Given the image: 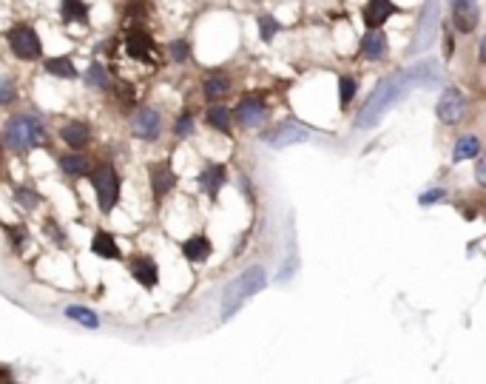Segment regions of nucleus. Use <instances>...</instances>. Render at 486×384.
Returning a JSON list of instances; mask_svg holds the SVG:
<instances>
[{
    "instance_id": "1",
    "label": "nucleus",
    "mask_w": 486,
    "mask_h": 384,
    "mask_svg": "<svg viewBox=\"0 0 486 384\" xmlns=\"http://www.w3.org/2000/svg\"><path fill=\"white\" fill-rule=\"evenodd\" d=\"M406 88H410V83H406V74L390 77V80H381L378 88L373 91V97L367 100V106L361 108L356 125H359V128H370V125H376L381 114H384V111H390V108L404 97V91H406Z\"/></svg>"
},
{
    "instance_id": "2",
    "label": "nucleus",
    "mask_w": 486,
    "mask_h": 384,
    "mask_svg": "<svg viewBox=\"0 0 486 384\" xmlns=\"http://www.w3.org/2000/svg\"><path fill=\"white\" fill-rule=\"evenodd\" d=\"M3 140L14 151H26L32 145H40L46 140V128L37 114H17L3 128Z\"/></svg>"
},
{
    "instance_id": "3",
    "label": "nucleus",
    "mask_w": 486,
    "mask_h": 384,
    "mask_svg": "<svg viewBox=\"0 0 486 384\" xmlns=\"http://www.w3.org/2000/svg\"><path fill=\"white\" fill-rule=\"evenodd\" d=\"M91 185H94V197H97V205H100L103 214H111L117 200H120V177H117V171L111 163H100L94 168L91 174Z\"/></svg>"
},
{
    "instance_id": "4",
    "label": "nucleus",
    "mask_w": 486,
    "mask_h": 384,
    "mask_svg": "<svg viewBox=\"0 0 486 384\" xmlns=\"http://www.w3.org/2000/svg\"><path fill=\"white\" fill-rule=\"evenodd\" d=\"M9 46L14 51V57H21V60H40L43 57V43H40V37H37V32L26 23L21 26H14L9 29Z\"/></svg>"
},
{
    "instance_id": "5",
    "label": "nucleus",
    "mask_w": 486,
    "mask_h": 384,
    "mask_svg": "<svg viewBox=\"0 0 486 384\" xmlns=\"http://www.w3.org/2000/svg\"><path fill=\"white\" fill-rule=\"evenodd\" d=\"M441 32V9H438V0H426V9L421 14V26H418V37L413 40V54L424 51L435 43V37Z\"/></svg>"
},
{
    "instance_id": "6",
    "label": "nucleus",
    "mask_w": 486,
    "mask_h": 384,
    "mask_svg": "<svg viewBox=\"0 0 486 384\" xmlns=\"http://www.w3.org/2000/svg\"><path fill=\"white\" fill-rule=\"evenodd\" d=\"M435 114H438V120L444 125H455L463 120V114H466V97L461 94V88L450 86V88H444L441 94V100L435 106Z\"/></svg>"
},
{
    "instance_id": "7",
    "label": "nucleus",
    "mask_w": 486,
    "mask_h": 384,
    "mask_svg": "<svg viewBox=\"0 0 486 384\" xmlns=\"http://www.w3.org/2000/svg\"><path fill=\"white\" fill-rule=\"evenodd\" d=\"M125 51H128V57H134V60L145 63L154 57V51H157V43H154V37L143 26H131L125 32Z\"/></svg>"
},
{
    "instance_id": "8",
    "label": "nucleus",
    "mask_w": 486,
    "mask_h": 384,
    "mask_svg": "<svg viewBox=\"0 0 486 384\" xmlns=\"http://www.w3.org/2000/svg\"><path fill=\"white\" fill-rule=\"evenodd\" d=\"M406 74V83L413 86H421V88H438L441 86V66L438 60H421L418 66H413Z\"/></svg>"
},
{
    "instance_id": "9",
    "label": "nucleus",
    "mask_w": 486,
    "mask_h": 384,
    "mask_svg": "<svg viewBox=\"0 0 486 384\" xmlns=\"http://www.w3.org/2000/svg\"><path fill=\"white\" fill-rule=\"evenodd\" d=\"M396 12H401V9L393 3V0H367L361 17H364V26L367 29H381L384 21H390Z\"/></svg>"
},
{
    "instance_id": "10",
    "label": "nucleus",
    "mask_w": 486,
    "mask_h": 384,
    "mask_svg": "<svg viewBox=\"0 0 486 384\" xmlns=\"http://www.w3.org/2000/svg\"><path fill=\"white\" fill-rule=\"evenodd\" d=\"M230 117H236V123H239V125H245V128H256V125H262V123H265V117H267V108H265L256 97H245V100H239L236 111H233Z\"/></svg>"
},
{
    "instance_id": "11",
    "label": "nucleus",
    "mask_w": 486,
    "mask_h": 384,
    "mask_svg": "<svg viewBox=\"0 0 486 384\" xmlns=\"http://www.w3.org/2000/svg\"><path fill=\"white\" fill-rule=\"evenodd\" d=\"M452 17H455V26H458V32H463V34H472V32L478 29V23H481L478 3H475V0H455Z\"/></svg>"
},
{
    "instance_id": "12",
    "label": "nucleus",
    "mask_w": 486,
    "mask_h": 384,
    "mask_svg": "<svg viewBox=\"0 0 486 384\" xmlns=\"http://www.w3.org/2000/svg\"><path fill=\"white\" fill-rule=\"evenodd\" d=\"M131 276L137 285L151 291V287H157V282H160V267L151 256H134L131 259Z\"/></svg>"
},
{
    "instance_id": "13",
    "label": "nucleus",
    "mask_w": 486,
    "mask_h": 384,
    "mask_svg": "<svg viewBox=\"0 0 486 384\" xmlns=\"http://www.w3.org/2000/svg\"><path fill=\"white\" fill-rule=\"evenodd\" d=\"M162 131V117L154 108H143L137 117H134V134L143 140H157Z\"/></svg>"
},
{
    "instance_id": "14",
    "label": "nucleus",
    "mask_w": 486,
    "mask_h": 384,
    "mask_svg": "<svg viewBox=\"0 0 486 384\" xmlns=\"http://www.w3.org/2000/svg\"><path fill=\"white\" fill-rule=\"evenodd\" d=\"M387 49H390V43H387V34L381 29H367L364 32V37H361V57H367V60H384Z\"/></svg>"
},
{
    "instance_id": "15",
    "label": "nucleus",
    "mask_w": 486,
    "mask_h": 384,
    "mask_svg": "<svg viewBox=\"0 0 486 384\" xmlns=\"http://www.w3.org/2000/svg\"><path fill=\"white\" fill-rule=\"evenodd\" d=\"M173 185H177V174H173L171 163L151 165V188H154V197L162 200L168 191H173Z\"/></svg>"
},
{
    "instance_id": "16",
    "label": "nucleus",
    "mask_w": 486,
    "mask_h": 384,
    "mask_svg": "<svg viewBox=\"0 0 486 384\" xmlns=\"http://www.w3.org/2000/svg\"><path fill=\"white\" fill-rule=\"evenodd\" d=\"M225 182H228V168L219 165V163H210V165L202 171V174H199V185H202V191H205L210 200L219 197V191H222Z\"/></svg>"
},
{
    "instance_id": "17",
    "label": "nucleus",
    "mask_w": 486,
    "mask_h": 384,
    "mask_svg": "<svg viewBox=\"0 0 486 384\" xmlns=\"http://www.w3.org/2000/svg\"><path fill=\"white\" fill-rule=\"evenodd\" d=\"M236 291L247 299V296H256L262 287L267 285V276H265V267H259V265H254V267H247V271L236 279V282H230Z\"/></svg>"
},
{
    "instance_id": "18",
    "label": "nucleus",
    "mask_w": 486,
    "mask_h": 384,
    "mask_svg": "<svg viewBox=\"0 0 486 384\" xmlns=\"http://www.w3.org/2000/svg\"><path fill=\"white\" fill-rule=\"evenodd\" d=\"M310 137V131L302 128V125H293V123H287V125H279L274 134H267V143L274 145V148H284V145H296V143H304Z\"/></svg>"
},
{
    "instance_id": "19",
    "label": "nucleus",
    "mask_w": 486,
    "mask_h": 384,
    "mask_svg": "<svg viewBox=\"0 0 486 384\" xmlns=\"http://www.w3.org/2000/svg\"><path fill=\"white\" fill-rule=\"evenodd\" d=\"M60 137L66 140V145H69L71 151H80V148H86V145L91 143V131H88L86 123L71 120V123H66V125L60 128Z\"/></svg>"
},
{
    "instance_id": "20",
    "label": "nucleus",
    "mask_w": 486,
    "mask_h": 384,
    "mask_svg": "<svg viewBox=\"0 0 486 384\" xmlns=\"http://www.w3.org/2000/svg\"><path fill=\"white\" fill-rule=\"evenodd\" d=\"M182 254H185L188 262H208V256L213 254V245L205 234H197V237L182 242Z\"/></svg>"
},
{
    "instance_id": "21",
    "label": "nucleus",
    "mask_w": 486,
    "mask_h": 384,
    "mask_svg": "<svg viewBox=\"0 0 486 384\" xmlns=\"http://www.w3.org/2000/svg\"><path fill=\"white\" fill-rule=\"evenodd\" d=\"M202 94L208 100H219L225 97V94H230V77L222 74V71H213L205 77V83H202Z\"/></svg>"
},
{
    "instance_id": "22",
    "label": "nucleus",
    "mask_w": 486,
    "mask_h": 384,
    "mask_svg": "<svg viewBox=\"0 0 486 384\" xmlns=\"http://www.w3.org/2000/svg\"><path fill=\"white\" fill-rule=\"evenodd\" d=\"M91 254H97L100 259H120V248H117L114 237L106 234V230H97L91 239Z\"/></svg>"
},
{
    "instance_id": "23",
    "label": "nucleus",
    "mask_w": 486,
    "mask_h": 384,
    "mask_svg": "<svg viewBox=\"0 0 486 384\" xmlns=\"http://www.w3.org/2000/svg\"><path fill=\"white\" fill-rule=\"evenodd\" d=\"M60 14H63V23H80V26L88 23V6L83 0H63Z\"/></svg>"
},
{
    "instance_id": "24",
    "label": "nucleus",
    "mask_w": 486,
    "mask_h": 384,
    "mask_svg": "<svg viewBox=\"0 0 486 384\" xmlns=\"http://www.w3.org/2000/svg\"><path fill=\"white\" fill-rule=\"evenodd\" d=\"M60 168L69 177H86L88 174V160L83 157V154L71 151V154H66V157H60Z\"/></svg>"
},
{
    "instance_id": "25",
    "label": "nucleus",
    "mask_w": 486,
    "mask_h": 384,
    "mask_svg": "<svg viewBox=\"0 0 486 384\" xmlns=\"http://www.w3.org/2000/svg\"><path fill=\"white\" fill-rule=\"evenodd\" d=\"M46 71L51 77H63V80L77 77V66L71 63V57H49V60H46Z\"/></svg>"
},
{
    "instance_id": "26",
    "label": "nucleus",
    "mask_w": 486,
    "mask_h": 384,
    "mask_svg": "<svg viewBox=\"0 0 486 384\" xmlns=\"http://www.w3.org/2000/svg\"><path fill=\"white\" fill-rule=\"evenodd\" d=\"M478 151H481V140L478 137H461L455 143V151H452V163L472 160V157H478Z\"/></svg>"
},
{
    "instance_id": "27",
    "label": "nucleus",
    "mask_w": 486,
    "mask_h": 384,
    "mask_svg": "<svg viewBox=\"0 0 486 384\" xmlns=\"http://www.w3.org/2000/svg\"><path fill=\"white\" fill-rule=\"evenodd\" d=\"M205 117H208V125H210V128H217V131H222V134H230V111H228L225 106H210Z\"/></svg>"
},
{
    "instance_id": "28",
    "label": "nucleus",
    "mask_w": 486,
    "mask_h": 384,
    "mask_svg": "<svg viewBox=\"0 0 486 384\" xmlns=\"http://www.w3.org/2000/svg\"><path fill=\"white\" fill-rule=\"evenodd\" d=\"M66 316L74 319L77 324H83V328H97V324H100L97 313L88 311V307H83V304H71V307H66Z\"/></svg>"
},
{
    "instance_id": "29",
    "label": "nucleus",
    "mask_w": 486,
    "mask_h": 384,
    "mask_svg": "<svg viewBox=\"0 0 486 384\" xmlns=\"http://www.w3.org/2000/svg\"><path fill=\"white\" fill-rule=\"evenodd\" d=\"M256 26H259V37H262L265 43L274 40L276 32H282V23L276 21L274 14H259V17H256Z\"/></svg>"
},
{
    "instance_id": "30",
    "label": "nucleus",
    "mask_w": 486,
    "mask_h": 384,
    "mask_svg": "<svg viewBox=\"0 0 486 384\" xmlns=\"http://www.w3.org/2000/svg\"><path fill=\"white\" fill-rule=\"evenodd\" d=\"M356 91H359V83L353 80V77H339V108H341V111H344L350 103H353Z\"/></svg>"
},
{
    "instance_id": "31",
    "label": "nucleus",
    "mask_w": 486,
    "mask_h": 384,
    "mask_svg": "<svg viewBox=\"0 0 486 384\" xmlns=\"http://www.w3.org/2000/svg\"><path fill=\"white\" fill-rule=\"evenodd\" d=\"M14 200H17V205H21L23 211H34L37 205H40V194L32 191V188H26V185H17L14 188Z\"/></svg>"
},
{
    "instance_id": "32",
    "label": "nucleus",
    "mask_w": 486,
    "mask_h": 384,
    "mask_svg": "<svg viewBox=\"0 0 486 384\" xmlns=\"http://www.w3.org/2000/svg\"><path fill=\"white\" fill-rule=\"evenodd\" d=\"M86 83H88L91 88H108V86H111L108 71H106L100 63H91V66H88V71H86Z\"/></svg>"
},
{
    "instance_id": "33",
    "label": "nucleus",
    "mask_w": 486,
    "mask_h": 384,
    "mask_svg": "<svg viewBox=\"0 0 486 384\" xmlns=\"http://www.w3.org/2000/svg\"><path fill=\"white\" fill-rule=\"evenodd\" d=\"M168 54H171L177 63H185L188 57H191V43H185V40H173V43L168 46Z\"/></svg>"
},
{
    "instance_id": "34",
    "label": "nucleus",
    "mask_w": 486,
    "mask_h": 384,
    "mask_svg": "<svg viewBox=\"0 0 486 384\" xmlns=\"http://www.w3.org/2000/svg\"><path fill=\"white\" fill-rule=\"evenodd\" d=\"M14 97H17V88H14V83L9 80V77H0V106H9V103H14Z\"/></svg>"
},
{
    "instance_id": "35",
    "label": "nucleus",
    "mask_w": 486,
    "mask_h": 384,
    "mask_svg": "<svg viewBox=\"0 0 486 384\" xmlns=\"http://www.w3.org/2000/svg\"><path fill=\"white\" fill-rule=\"evenodd\" d=\"M444 197H446L444 188H433V191H426V194L418 197V205H433V202H441Z\"/></svg>"
},
{
    "instance_id": "36",
    "label": "nucleus",
    "mask_w": 486,
    "mask_h": 384,
    "mask_svg": "<svg viewBox=\"0 0 486 384\" xmlns=\"http://www.w3.org/2000/svg\"><path fill=\"white\" fill-rule=\"evenodd\" d=\"M191 134H193V117L191 114H182L177 120V137H191Z\"/></svg>"
},
{
    "instance_id": "37",
    "label": "nucleus",
    "mask_w": 486,
    "mask_h": 384,
    "mask_svg": "<svg viewBox=\"0 0 486 384\" xmlns=\"http://www.w3.org/2000/svg\"><path fill=\"white\" fill-rule=\"evenodd\" d=\"M296 267H299V256L293 254V256H290V259H287V265H284V267H282V271H279V279H282V282H287L290 276H293V271H296Z\"/></svg>"
},
{
    "instance_id": "38",
    "label": "nucleus",
    "mask_w": 486,
    "mask_h": 384,
    "mask_svg": "<svg viewBox=\"0 0 486 384\" xmlns=\"http://www.w3.org/2000/svg\"><path fill=\"white\" fill-rule=\"evenodd\" d=\"M475 180H478V185H486V163L483 160L475 163Z\"/></svg>"
},
{
    "instance_id": "39",
    "label": "nucleus",
    "mask_w": 486,
    "mask_h": 384,
    "mask_svg": "<svg viewBox=\"0 0 486 384\" xmlns=\"http://www.w3.org/2000/svg\"><path fill=\"white\" fill-rule=\"evenodd\" d=\"M12 373H6V370H0V381H3V379H9Z\"/></svg>"
}]
</instances>
